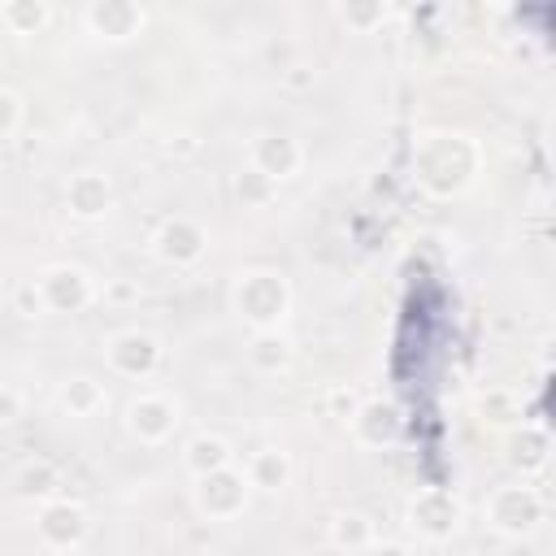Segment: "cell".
I'll return each instance as SVG.
<instances>
[{
    "mask_svg": "<svg viewBox=\"0 0 556 556\" xmlns=\"http://www.w3.org/2000/svg\"><path fill=\"white\" fill-rule=\"evenodd\" d=\"M235 308L252 330H278L282 313L291 308V287L274 269H243L235 282Z\"/></svg>",
    "mask_w": 556,
    "mask_h": 556,
    "instance_id": "cell-1",
    "label": "cell"
},
{
    "mask_svg": "<svg viewBox=\"0 0 556 556\" xmlns=\"http://www.w3.org/2000/svg\"><path fill=\"white\" fill-rule=\"evenodd\" d=\"M248 473L226 465V469H213L204 478H195V508L208 517V521H230L243 513L248 504Z\"/></svg>",
    "mask_w": 556,
    "mask_h": 556,
    "instance_id": "cell-2",
    "label": "cell"
},
{
    "mask_svg": "<svg viewBox=\"0 0 556 556\" xmlns=\"http://www.w3.org/2000/svg\"><path fill=\"white\" fill-rule=\"evenodd\" d=\"M460 143H465L460 135H430V139H421L417 174H421V182H426L430 191H456V187L469 182L473 165H456V161H452V152H456Z\"/></svg>",
    "mask_w": 556,
    "mask_h": 556,
    "instance_id": "cell-3",
    "label": "cell"
},
{
    "mask_svg": "<svg viewBox=\"0 0 556 556\" xmlns=\"http://www.w3.org/2000/svg\"><path fill=\"white\" fill-rule=\"evenodd\" d=\"M543 504L547 500L530 486H495L491 500H486V521L500 534H530L534 521L543 517Z\"/></svg>",
    "mask_w": 556,
    "mask_h": 556,
    "instance_id": "cell-4",
    "label": "cell"
},
{
    "mask_svg": "<svg viewBox=\"0 0 556 556\" xmlns=\"http://www.w3.org/2000/svg\"><path fill=\"white\" fill-rule=\"evenodd\" d=\"M460 521V504L452 491L443 486H421L413 500H408V526L421 534V539H447Z\"/></svg>",
    "mask_w": 556,
    "mask_h": 556,
    "instance_id": "cell-5",
    "label": "cell"
},
{
    "mask_svg": "<svg viewBox=\"0 0 556 556\" xmlns=\"http://www.w3.org/2000/svg\"><path fill=\"white\" fill-rule=\"evenodd\" d=\"M178 426V404L165 395H135L126 404V430L139 443H165Z\"/></svg>",
    "mask_w": 556,
    "mask_h": 556,
    "instance_id": "cell-6",
    "label": "cell"
},
{
    "mask_svg": "<svg viewBox=\"0 0 556 556\" xmlns=\"http://www.w3.org/2000/svg\"><path fill=\"white\" fill-rule=\"evenodd\" d=\"M35 526H39V539L48 543V552H70L87 534V513L74 500H43Z\"/></svg>",
    "mask_w": 556,
    "mask_h": 556,
    "instance_id": "cell-7",
    "label": "cell"
},
{
    "mask_svg": "<svg viewBox=\"0 0 556 556\" xmlns=\"http://www.w3.org/2000/svg\"><path fill=\"white\" fill-rule=\"evenodd\" d=\"M83 17H87L91 35H100V39H113V43H122V39H135V35L143 30V22H148V13H143L135 0H91Z\"/></svg>",
    "mask_w": 556,
    "mask_h": 556,
    "instance_id": "cell-8",
    "label": "cell"
},
{
    "mask_svg": "<svg viewBox=\"0 0 556 556\" xmlns=\"http://www.w3.org/2000/svg\"><path fill=\"white\" fill-rule=\"evenodd\" d=\"M39 291H43V304L56 308V313H78L91 304L96 287L91 278L78 269V265H52L43 278H39Z\"/></svg>",
    "mask_w": 556,
    "mask_h": 556,
    "instance_id": "cell-9",
    "label": "cell"
},
{
    "mask_svg": "<svg viewBox=\"0 0 556 556\" xmlns=\"http://www.w3.org/2000/svg\"><path fill=\"white\" fill-rule=\"evenodd\" d=\"M109 365L126 378H148L156 365H161V343L143 330H122L113 343H109Z\"/></svg>",
    "mask_w": 556,
    "mask_h": 556,
    "instance_id": "cell-10",
    "label": "cell"
},
{
    "mask_svg": "<svg viewBox=\"0 0 556 556\" xmlns=\"http://www.w3.org/2000/svg\"><path fill=\"white\" fill-rule=\"evenodd\" d=\"M204 230L191 222V217H169L161 230H156V239H152V252L161 256V261H169V265H191V261H200L204 256Z\"/></svg>",
    "mask_w": 556,
    "mask_h": 556,
    "instance_id": "cell-11",
    "label": "cell"
},
{
    "mask_svg": "<svg viewBox=\"0 0 556 556\" xmlns=\"http://www.w3.org/2000/svg\"><path fill=\"white\" fill-rule=\"evenodd\" d=\"M65 208H70L74 217H83V222L104 217V213L113 208V187H109V178L96 174V169L74 174L70 187H65Z\"/></svg>",
    "mask_w": 556,
    "mask_h": 556,
    "instance_id": "cell-12",
    "label": "cell"
},
{
    "mask_svg": "<svg viewBox=\"0 0 556 556\" xmlns=\"http://www.w3.org/2000/svg\"><path fill=\"white\" fill-rule=\"evenodd\" d=\"M304 165V148L287 135H261L252 139V169H261L265 178H291Z\"/></svg>",
    "mask_w": 556,
    "mask_h": 556,
    "instance_id": "cell-13",
    "label": "cell"
},
{
    "mask_svg": "<svg viewBox=\"0 0 556 556\" xmlns=\"http://www.w3.org/2000/svg\"><path fill=\"white\" fill-rule=\"evenodd\" d=\"M352 430L361 443L369 447H382V443H395L400 430H404V417L395 404H382V400H361L356 417H352Z\"/></svg>",
    "mask_w": 556,
    "mask_h": 556,
    "instance_id": "cell-14",
    "label": "cell"
},
{
    "mask_svg": "<svg viewBox=\"0 0 556 556\" xmlns=\"http://www.w3.org/2000/svg\"><path fill=\"white\" fill-rule=\"evenodd\" d=\"M243 473H248V486H256V491H282L291 482V456L278 447H261L248 456Z\"/></svg>",
    "mask_w": 556,
    "mask_h": 556,
    "instance_id": "cell-15",
    "label": "cell"
},
{
    "mask_svg": "<svg viewBox=\"0 0 556 556\" xmlns=\"http://www.w3.org/2000/svg\"><path fill=\"white\" fill-rule=\"evenodd\" d=\"M182 465H187L195 478H204V473H213V469L235 465V452H230V443H226L222 434H195V439L182 447Z\"/></svg>",
    "mask_w": 556,
    "mask_h": 556,
    "instance_id": "cell-16",
    "label": "cell"
},
{
    "mask_svg": "<svg viewBox=\"0 0 556 556\" xmlns=\"http://www.w3.org/2000/svg\"><path fill=\"white\" fill-rule=\"evenodd\" d=\"M248 361L261 374H282L291 365V339L278 334V330H256L252 343H248Z\"/></svg>",
    "mask_w": 556,
    "mask_h": 556,
    "instance_id": "cell-17",
    "label": "cell"
},
{
    "mask_svg": "<svg viewBox=\"0 0 556 556\" xmlns=\"http://www.w3.org/2000/svg\"><path fill=\"white\" fill-rule=\"evenodd\" d=\"M330 543L334 547H348V552L369 547L374 543V521L365 513H356V508H343V513L330 517Z\"/></svg>",
    "mask_w": 556,
    "mask_h": 556,
    "instance_id": "cell-18",
    "label": "cell"
},
{
    "mask_svg": "<svg viewBox=\"0 0 556 556\" xmlns=\"http://www.w3.org/2000/svg\"><path fill=\"white\" fill-rule=\"evenodd\" d=\"M61 404L70 408V417H96V413L104 408V387H100L96 378L78 374V378H70V382L61 387Z\"/></svg>",
    "mask_w": 556,
    "mask_h": 556,
    "instance_id": "cell-19",
    "label": "cell"
},
{
    "mask_svg": "<svg viewBox=\"0 0 556 556\" xmlns=\"http://www.w3.org/2000/svg\"><path fill=\"white\" fill-rule=\"evenodd\" d=\"M48 17H52V9L43 0H9V4H0V22L13 35H35V30L48 26Z\"/></svg>",
    "mask_w": 556,
    "mask_h": 556,
    "instance_id": "cell-20",
    "label": "cell"
},
{
    "mask_svg": "<svg viewBox=\"0 0 556 556\" xmlns=\"http://www.w3.org/2000/svg\"><path fill=\"white\" fill-rule=\"evenodd\" d=\"M274 187H278V182H274V178H265V174H261V169H252V165L235 174V195H239L243 204H252V208H265V204L274 200Z\"/></svg>",
    "mask_w": 556,
    "mask_h": 556,
    "instance_id": "cell-21",
    "label": "cell"
},
{
    "mask_svg": "<svg viewBox=\"0 0 556 556\" xmlns=\"http://www.w3.org/2000/svg\"><path fill=\"white\" fill-rule=\"evenodd\" d=\"M52 486H56V469L48 460H30V465L17 469V491L22 495H52Z\"/></svg>",
    "mask_w": 556,
    "mask_h": 556,
    "instance_id": "cell-22",
    "label": "cell"
},
{
    "mask_svg": "<svg viewBox=\"0 0 556 556\" xmlns=\"http://www.w3.org/2000/svg\"><path fill=\"white\" fill-rule=\"evenodd\" d=\"M543 460H547V434L534 430V434H526V439L513 443V465L517 469H539Z\"/></svg>",
    "mask_w": 556,
    "mask_h": 556,
    "instance_id": "cell-23",
    "label": "cell"
},
{
    "mask_svg": "<svg viewBox=\"0 0 556 556\" xmlns=\"http://www.w3.org/2000/svg\"><path fill=\"white\" fill-rule=\"evenodd\" d=\"M339 13H343V22L356 26V30H374L378 22H387V4H382V0H369V4H343Z\"/></svg>",
    "mask_w": 556,
    "mask_h": 556,
    "instance_id": "cell-24",
    "label": "cell"
},
{
    "mask_svg": "<svg viewBox=\"0 0 556 556\" xmlns=\"http://www.w3.org/2000/svg\"><path fill=\"white\" fill-rule=\"evenodd\" d=\"M326 408H330V417L352 421V417H356V408H361V395H356V391H348V387H330V391H326Z\"/></svg>",
    "mask_w": 556,
    "mask_h": 556,
    "instance_id": "cell-25",
    "label": "cell"
},
{
    "mask_svg": "<svg viewBox=\"0 0 556 556\" xmlns=\"http://www.w3.org/2000/svg\"><path fill=\"white\" fill-rule=\"evenodd\" d=\"M13 308L22 313V317H39L48 304H43V291H39V282H22L17 291H13Z\"/></svg>",
    "mask_w": 556,
    "mask_h": 556,
    "instance_id": "cell-26",
    "label": "cell"
},
{
    "mask_svg": "<svg viewBox=\"0 0 556 556\" xmlns=\"http://www.w3.org/2000/svg\"><path fill=\"white\" fill-rule=\"evenodd\" d=\"M17 122H22V100H17L9 87H0V139H4V135H13V130H17Z\"/></svg>",
    "mask_w": 556,
    "mask_h": 556,
    "instance_id": "cell-27",
    "label": "cell"
},
{
    "mask_svg": "<svg viewBox=\"0 0 556 556\" xmlns=\"http://www.w3.org/2000/svg\"><path fill=\"white\" fill-rule=\"evenodd\" d=\"M282 83H287L291 91H308V87L317 83V74H313L308 65H291V70H282Z\"/></svg>",
    "mask_w": 556,
    "mask_h": 556,
    "instance_id": "cell-28",
    "label": "cell"
},
{
    "mask_svg": "<svg viewBox=\"0 0 556 556\" xmlns=\"http://www.w3.org/2000/svg\"><path fill=\"white\" fill-rule=\"evenodd\" d=\"M22 395L13 391V387H0V421H17L22 417Z\"/></svg>",
    "mask_w": 556,
    "mask_h": 556,
    "instance_id": "cell-29",
    "label": "cell"
},
{
    "mask_svg": "<svg viewBox=\"0 0 556 556\" xmlns=\"http://www.w3.org/2000/svg\"><path fill=\"white\" fill-rule=\"evenodd\" d=\"M139 291L130 287V282H113V287H104V300H135Z\"/></svg>",
    "mask_w": 556,
    "mask_h": 556,
    "instance_id": "cell-30",
    "label": "cell"
},
{
    "mask_svg": "<svg viewBox=\"0 0 556 556\" xmlns=\"http://www.w3.org/2000/svg\"><path fill=\"white\" fill-rule=\"evenodd\" d=\"M374 556H413L404 543H382V547H374Z\"/></svg>",
    "mask_w": 556,
    "mask_h": 556,
    "instance_id": "cell-31",
    "label": "cell"
},
{
    "mask_svg": "<svg viewBox=\"0 0 556 556\" xmlns=\"http://www.w3.org/2000/svg\"><path fill=\"white\" fill-rule=\"evenodd\" d=\"M48 556H78V547H70V552H48Z\"/></svg>",
    "mask_w": 556,
    "mask_h": 556,
    "instance_id": "cell-32",
    "label": "cell"
}]
</instances>
